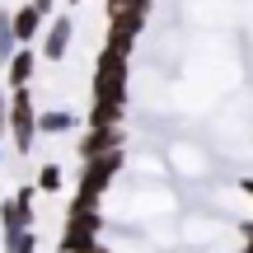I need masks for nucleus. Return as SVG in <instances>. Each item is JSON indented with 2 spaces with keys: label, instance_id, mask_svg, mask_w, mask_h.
Segmentation results:
<instances>
[{
  "label": "nucleus",
  "instance_id": "1",
  "mask_svg": "<svg viewBox=\"0 0 253 253\" xmlns=\"http://www.w3.org/2000/svg\"><path fill=\"white\" fill-rule=\"evenodd\" d=\"M122 99H126V52H113L103 47L99 71H94V126H118L122 118Z\"/></svg>",
  "mask_w": 253,
  "mask_h": 253
},
{
  "label": "nucleus",
  "instance_id": "2",
  "mask_svg": "<svg viewBox=\"0 0 253 253\" xmlns=\"http://www.w3.org/2000/svg\"><path fill=\"white\" fill-rule=\"evenodd\" d=\"M5 126L14 131V150H19V155H28V150H33V136H38V113H33V94H28V84L9 89V113H5Z\"/></svg>",
  "mask_w": 253,
  "mask_h": 253
},
{
  "label": "nucleus",
  "instance_id": "3",
  "mask_svg": "<svg viewBox=\"0 0 253 253\" xmlns=\"http://www.w3.org/2000/svg\"><path fill=\"white\" fill-rule=\"evenodd\" d=\"M99 211L94 207H71V220H66L61 235V253H103L99 249Z\"/></svg>",
  "mask_w": 253,
  "mask_h": 253
},
{
  "label": "nucleus",
  "instance_id": "4",
  "mask_svg": "<svg viewBox=\"0 0 253 253\" xmlns=\"http://www.w3.org/2000/svg\"><path fill=\"white\" fill-rule=\"evenodd\" d=\"M28 202H33V188H19L14 197L0 207V225H5V235H9V230H28V216H33Z\"/></svg>",
  "mask_w": 253,
  "mask_h": 253
},
{
  "label": "nucleus",
  "instance_id": "5",
  "mask_svg": "<svg viewBox=\"0 0 253 253\" xmlns=\"http://www.w3.org/2000/svg\"><path fill=\"white\" fill-rule=\"evenodd\" d=\"M33 66H38V56L28 52V47L9 52V56H5V80H9V89H19V84H28V80H33Z\"/></svg>",
  "mask_w": 253,
  "mask_h": 253
},
{
  "label": "nucleus",
  "instance_id": "6",
  "mask_svg": "<svg viewBox=\"0 0 253 253\" xmlns=\"http://www.w3.org/2000/svg\"><path fill=\"white\" fill-rule=\"evenodd\" d=\"M118 145H122V136L113 131V126H94L89 136H80V160H94V155L118 150Z\"/></svg>",
  "mask_w": 253,
  "mask_h": 253
},
{
  "label": "nucleus",
  "instance_id": "7",
  "mask_svg": "<svg viewBox=\"0 0 253 253\" xmlns=\"http://www.w3.org/2000/svg\"><path fill=\"white\" fill-rule=\"evenodd\" d=\"M66 47H71V19H56L52 28H47V42H42V56L47 61H61Z\"/></svg>",
  "mask_w": 253,
  "mask_h": 253
},
{
  "label": "nucleus",
  "instance_id": "8",
  "mask_svg": "<svg viewBox=\"0 0 253 253\" xmlns=\"http://www.w3.org/2000/svg\"><path fill=\"white\" fill-rule=\"evenodd\" d=\"M9 28H14V42H33V33L42 28V14L33 5H19V14H9Z\"/></svg>",
  "mask_w": 253,
  "mask_h": 253
},
{
  "label": "nucleus",
  "instance_id": "9",
  "mask_svg": "<svg viewBox=\"0 0 253 253\" xmlns=\"http://www.w3.org/2000/svg\"><path fill=\"white\" fill-rule=\"evenodd\" d=\"M38 131H47V136L75 131V113H38Z\"/></svg>",
  "mask_w": 253,
  "mask_h": 253
},
{
  "label": "nucleus",
  "instance_id": "10",
  "mask_svg": "<svg viewBox=\"0 0 253 253\" xmlns=\"http://www.w3.org/2000/svg\"><path fill=\"white\" fill-rule=\"evenodd\" d=\"M5 253H38V239L28 230H9L5 235Z\"/></svg>",
  "mask_w": 253,
  "mask_h": 253
},
{
  "label": "nucleus",
  "instance_id": "11",
  "mask_svg": "<svg viewBox=\"0 0 253 253\" xmlns=\"http://www.w3.org/2000/svg\"><path fill=\"white\" fill-rule=\"evenodd\" d=\"M38 188H42V192L61 188V164H42V169H38Z\"/></svg>",
  "mask_w": 253,
  "mask_h": 253
},
{
  "label": "nucleus",
  "instance_id": "12",
  "mask_svg": "<svg viewBox=\"0 0 253 253\" xmlns=\"http://www.w3.org/2000/svg\"><path fill=\"white\" fill-rule=\"evenodd\" d=\"M9 52H14V28H9V14L0 9V66H5Z\"/></svg>",
  "mask_w": 253,
  "mask_h": 253
},
{
  "label": "nucleus",
  "instance_id": "13",
  "mask_svg": "<svg viewBox=\"0 0 253 253\" xmlns=\"http://www.w3.org/2000/svg\"><path fill=\"white\" fill-rule=\"evenodd\" d=\"M28 5H33V9H38V14H42V19H47V14H52V9H56V0H28Z\"/></svg>",
  "mask_w": 253,
  "mask_h": 253
},
{
  "label": "nucleus",
  "instance_id": "14",
  "mask_svg": "<svg viewBox=\"0 0 253 253\" xmlns=\"http://www.w3.org/2000/svg\"><path fill=\"white\" fill-rule=\"evenodd\" d=\"M5 113H9V94L0 89V131H5Z\"/></svg>",
  "mask_w": 253,
  "mask_h": 253
},
{
  "label": "nucleus",
  "instance_id": "15",
  "mask_svg": "<svg viewBox=\"0 0 253 253\" xmlns=\"http://www.w3.org/2000/svg\"><path fill=\"white\" fill-rule=\"evenodd\" d=\"M244 235H249V249H244V253H253V225H249V230H244Z\"/></svg>",
  "mask_w": 253,
  "mask_h": 253
}]
</instances>
